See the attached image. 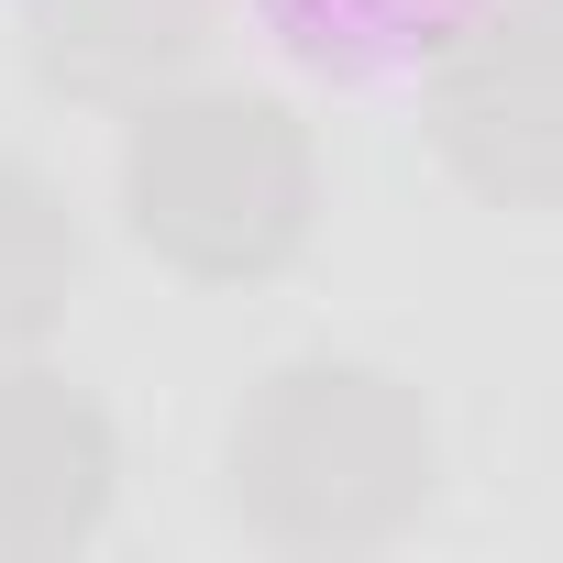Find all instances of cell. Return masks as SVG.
<instances>
[{
  "instance_id": "7a4b0ae2",
  "label": "cell",
  "mask_w": 563,
  "mask_h": 563,
  "mask_svg": "<svg viewBox=\"0 0 563 563\" xmlns=\"http://www.w3.org/2000/svg\"><path fill=\"white\" fill-rule=\"evenodd\" d=\"M453 133L519 111V133H497L475 155L486 188H563V23L552 12H464L453 23V78H442Z\"/></svg>"
},
{
  "instance_id": "6da1fadb",
  "label": "cell",
  "mask_w": 563,
  "mask_h": 563,
  "mask_svg": "<svg viewBox=\"0 0 563 563\" xmlns=\"http://www.w3.org/2000/svg\"><path fill=\"white\" fill-rule=\"evenodd\" d=\"M122 199H133V232L166 243L199 276L276 265L299 243V133H288L276 100H177V111H144Z\"/></svg>"
},
{
  "instance_id": "3957f363",
  "label": "cell",
  "mask_w": 563,
  "mask_h": 563,
  "mask_svg": "<svg viewBox=\"0 0 563 563\" xmlns=\"http://www.w3.org/2000/svg\"><path fill=\"white\" fill-rule=\"evenodd\" d=\"M243 12L288 45V56L332 67V78H387V67L442 56L475 0H243Z\"/></svg>"
},
{
  "instance_id": "277c9868",
  "label": "cell",
  "mask_w": 563,
  "mask_h": 563,
  "mask_svg": "<svg viewBox=\"0 0 563 563\" xmlns=\"http://www.w3.org/2000/svg\"><path fill=\"white\" fill-rule=\"evenodd\" d=\"M199 23H210V0H45V78L122 89L144 67H188Z\"/></svg>"
},
{
  "instance_id": "5b68a950",
  "label": "cell",
  "mask_w": 563,
  "mask_h": 563,
  "mask_svg": "<svg viewBox=\"0 0 563 563\" xmlns=\"http://www.w3.org/2000/svg\"><path fill=\"white\" fill-rule=\"evenodd\" d=\"M67 265H78V243L56 232V199H45L34 177L0 166V332L45 321V299H56V276H67Z\"/></svg>"
}]
</instances>
